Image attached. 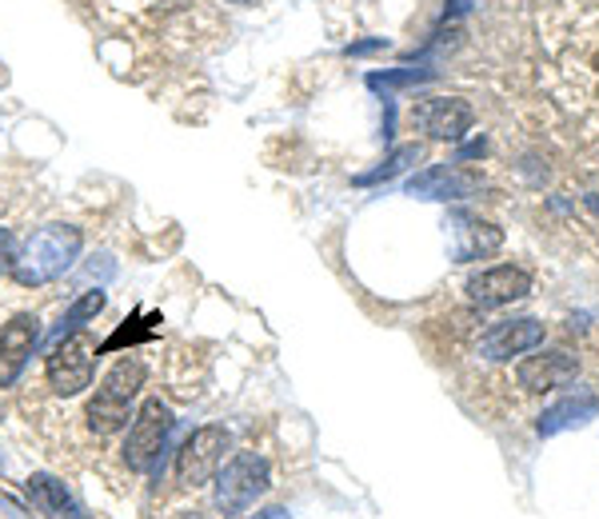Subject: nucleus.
Wrapping results in <instances>:
<instances>
[{
    "label": "nucleus",
    "mask_w": 599,
    "mask_h": 519,
    "mask_svg": "<svg viewBox=\"0 0 599 519\" xmlns=\"http://www.w3.org/2000/svg\"><path fill=\"white\" fill-rule=\"evenodd\" d=\"M80 248H84V232L77 224H44V228L29 232L24 244L17 248L12 279L20 288H44V284L60 279L77 264Z\"/></svg>",
    "instance_id": "obj_1"
},
{
    "label": "nucleus",
    "mask_w": 599,
    "mask_h": 519,
    "mask_svg": "<svg viewBox=\"0 0 599 519\" xmlns=\"http://www.w3.org/2000/svg\"><path fill=\"white\" fill-rule=\"evenodd\" d=\"M144 364H140L136 356H124L116 359L109 372H104V379H100L97 396L89 399V408H84V424H89V431H97V436H116L120 428H129L132 419V404H136L140 388H144Z\"/></svg>",
    "instance_id": "obj_2"
},
{
    "label": "nucleus",
    "mask_w": 599,
    "mask_h": 519,
    "mask_svg": "<svg viewBox=\"0 0 599 519\" xmlns=\"http://www.w3.org/2000/svg\"><path fill=\"white\" fill-rule=\"evenodd\" d=\"M272 484V468L268 459L256 456V451H236V456L216 471L212 479V503L224 519L244 516V511L256 503Z\"/></svg>",
    "instance_id": "obj_3"
},
{
    "label": "nucleus",
    "mask_w": 599,
    "mask_h": 519,
    "mask_svg": "<svg viewBox=\"0 0 599 519\" xmlns=\"http://www.w3.org/2000/svg\"><path fill=\"white\" fill-rule=\"evenodd\" d=\"M172 431H176V416H172L169 404L160 396L144 399L136 419H132L129 439H124V451H120V456H124V464H129L132 471H149V476H156L160 459H164V451L172 448Z\"/></svg>",
    "instance_id": "obj_4"
},
{
    "label": "nucleus",
    "mask_w": 599,
    "mask_h": 519,
    "mask_svg": "<svg viewBox=\"0 0 599 519\" xmlns=\"http://www.w3.org/2000/svg\"><path fill=\"white\" fill-rule=\"evenodd\" d=\"M97 344H92L84 332H72V336H60L52 344L49 359H44V376H49V388L57 396H80V391L92 384V368H97Z\"/></svg>",
    "instance_id": "obj_5"
},
{
    "label": "nucleus",
    "mask_w": 599,
    "mask_h": 519,
    "mask_svg": "<svg viewBox=\"0 0 599 519\" xmlns=\"http://www.w3.org/2000/svg\"><path fill=\"white\" fill-rule=\"evenodd\" d=\"M229 448H232L229 428H220V424L196 428L176 451V484L180 488H204V484H212Z\"/></svg>",
    "instance_id": "obj_6"
},
{
    "label": "nucleus",
    "mask_w": 599,
    "mask_h": 519,
    "mask_svg": "<svg viewBox=\"0 0 599 519\" xmlns=\"http://www.w3.org/2000/svg\"><path fill=\"white\" fill-rule=\"evenodd\" d=\"M408 120L432 140H464L476 124V112L464 96H428L412 104Z\"/></svg>",
    "instance_id": "obj_7"
},
{
    "label": "nucleus",
    "mask_w": 599,
    "mask_h": 519,
    "mask_svg": "<svg viewBox=\"0 0 599 519\" xmlns=\"http://www.w3.org/2000/svg\"><path fill=\"white\" fill-rule=\"evenodd\" d=\"M40 344V319L32 312H17V316L0 328V388H12L20 372L29 368L32 352Z\"/></svg>",
    "instance_id": "obj_8"
},
{
    "label": "nucleus",
    "mask_w": 599,
    "mask_h": 519,
    "mask_svg": "<svg viewBox=\"0 0 599 519\" xmlns=\"http://www.w3.org/2000/svg\"><path fill=\"white\" fill-rule=\"evenodd\" d=\"M468 299L476 308H504L511 299H524L531 292V276L516 264H496V268H484L464 284Z\"/></svg>",
    "instance_id": "obj_9"
},
{
    "label": "nucleus",
    "mask_w": 599,
    "mask_h": 519,
    "mask_svg": "<svg viewBox=\"0 0 599 519\" xmlns=\"http://www.w3.org/2000/svg\"><path fill=\"white\" fill-rule=\"evenodd\" d=\"M444 228H448V248L459 264L491 256V252H499V244H504V232H499L496 224H488V220L471 216V212H451V216L444 220Z\"/></svg>",
    "instance_id": "obj_10"
},
{
    "label": "nucleus",
    "mask_w": 599,
    "mask_h": 519,
    "mask_svg": "<svg viewBox=\"0 0 599 519\" xmlns=\"http://www.w3.org/2000/svg\"><path fill=\"white\" fill-rule=\"evenodd\" d=\"M479 189V172H468L459 160H448V164H432V169L416 172V176L404 184L408 196L419 200H464Z\"/></svg>",
    "instance_id": "obj_11"
},
{
    "label": "nucleus",
    "mask_w": 599,
    "mask_h": 519,
    "mask_svg": "<svg viewBox=\"0 0 599 519\" xmlns=\"http://www.w3.org/2000/svg\"><path fill=\"white\" fill-rule=\"evenodd\" d=\"M539 344H544V324L531 316H519V319H504V324H491L479 336V356L499 364V359L524 356V352L539 348Z\"/></svg>",
    "instance_id": "obj_12"
},
{
    "label": "nucleus",
    "mask_w": 599,
    "mask_h": 519,
    "mask_svg": "<svg viewBox=\"0 0 599 519\" xmlns=\"http://www.w3.org/2000/svg\"><path fill=\"white\" fill-rule=\"evenodd\" d=\"M579 372V359L564 348H551V352H539V356L519 359L516 379L524 391H551V388H564L571 384Z\"/></svg>",
    "instance_id": "obj_13"
},
{
    "label": "nucleus",
    "mask_w": 599,
    "mask_h": 519,
    "mask_svg": "<svg viewBox=\"0 0 599 519\" xmlns=\"http://www.w3.org/2000/svg\"><path fill=\"white\" fill-rule=\"evenodd\" d=\"M591 419H599V396L591 388H576V391H568L564 399H556L551 408H544L536 431L548 439V436H559V431L588 428Z\"/></svg>",
    "instance_id": "obj_14"
},
{
    "label": "nucleus",
    "mask_w": 599,
    "mask_h": 519,
    "mask_svg": "<svg viewBox=\"0 0 599 519\" xmlns=\"http://www.w3.org/2000/svg\"><path fill=\"white\" fill-rule=\"evenodd\" d=\"M24 496H29V503L40 511V516H49V519H84L80 499L72 496L69 484H64L60 476H52V471H32V476L24 479Z\"/></svg>",
    "instance_id": "obj_15"
},
{
    "label": "nucleus",
    "mask_w": 599,
    "mask_h": 519,
    "mask_svg": "<svg viewBox=\"0 0 599 519\" xmlns=\"http://www.w3.org/2000/svg\"><path fill=\"white\" fill-rule=\"evenodd\" d=\"M156 328H160V312H152V316L132 312V316L124 319V324H120V328L112 332L97 352H120V348H132V344H144V339L156 336Z\"/></svg>",
    "instance_id": "obj_16"
},
{
    "label": "nucleus",
    "mask_w": 599,
    "mask_h": 519,
    "mask_svg": "<svg viewBox=\"0 0 599 519\" xmlns=\"http://www.w3.org/2000/svg\"><path fill=\"white\" fill-rule=\"evenodd\" d=\"M419 160V144H399V149L388 152V160H379V169L372 172H359V176H352L359 184V189H372V184H384V180H396L404 169H412Z\"/></svg>",
    "instance_id": "obj_17"
},
{
    "label": "nucleus",
    "mask_w": 599,
    "mask_h": 519,
    "mask_svg": "<svg viewBox=\"0 0 599 519\" xmlns=\"http://www.w3.org/2000/svg\"><path fill=\"white\" fill-rule=\"evenodd\" d=\"M104 304H109V296H104V292H84V296H77L69 304V312H64V316H60V328H57V339L60 336H72V332H80L84 328V324H89V319H97L100 312H104Z\"/></svg>",
    "instance_id": "obj_18"
},
{
    "label": "nucleus",
    "mask_w": 599,
    "mask_h": 519,
    "mask_svg": "<svg viewBox=\"0 0 599 519\" xmlns=\"http://www.w3.org/2000/svg\"><path fill=\"white\" fill-rule=\"evenodd\" d=\"M436 77V69H384V72H368V89H384V96L396 89H416V84H424V80Z\"/></svg>",
    "instance_id": "obj_19"
},
{
    "label": "nucleus",
    "mask_w": 599,
    "mask_h": 519,
    "mask_svg": "<svg viewBox=\"0 0 599 519\" xmlns=\"http://www.w3.org/2000/svg\"><path fill=\"white\" fill-rule=\"evenodd\" d=\"M12 256H17V240H12L9 228H0V276L12 272Z\"/></svg>",
    "instance_id": "obj_20"
},
{
    "label": "nucleus",
    "mask_w": 599,
    "mask_h": 519,
    "mask_svg": "<svg viewBox=\"0 0 599 519\" xmlns=\"http://www.w3.org/2000/svg\"><path fill=\"white\" fill-rule=\"evenodd\" d=\"M379 49H388V40H384V37L359 40V44H348V49H344V57H368V52H379Z\"/></svg>",
    "instance_id": "obj_21"
},
{
    "label": "nucleus",
    "mask_w": 599,
    "mask_h": 519,
    "mask_svg": "<svg viewBox=\"0 0 599 519\" xmlns=\"http://www.w3.org/2000/svg\"><path fill=\"white\" fill-rule=\"evenodd\" d=\"M252 519H292V511L288 508H264V511H256Z\"/></svg>",
    "instance_id": "obj_22"
},
{
    "label": "nucleus",
    "mask_w": 599,
    "mask_h": 519,
    "mask_svg": "<svg viewBox=\"0 0 599 519\" xmlns=\"http://www.w3.org/2000/svg\"><path fill=\"white\" fill-rule=\"evenodd\" d=\"M172 519H204L200 511H192V508H184V511H172Z\"/></svg>",
    "instance_id": "obj_23"
},
{
    "label": "nucleus",
    "mask_w": 599,
    "mask_h": 519,
    "mask_svg": "<svg viewBox=\"0 0 599 519\" xmlns=\"http://www.w3.org/2000/svg\"><path fill=\"white\" fill-rule=\"evenodd\" d=\"M232 4H248V0H232Z\"/></svg>",
    "instance_id": "obj_24"
},
{
    "label": "nucleus",
    "mask_w": 599,
    "mask_h": 519,
    "mask_svg": "<svg viewBox=\"0 0 599 519\" xmlns=\"http://www.w3.org/2000/svg\"><path fill=\"white\" fill-rule=\"evenodd\" d=\"M232 519H240V516H232Z\"/></svg>",
    "instance_id": "obj_25"
}]
</instances>
